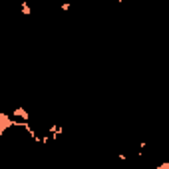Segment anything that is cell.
<instances>
[{"label": "cell", "mask_w": 169, "mask_h": 169, "mask_svg": "<svg viewBox=\"0 0 169 169\" xmlns=\"http://www.w3.org/2000/svg\"><path fill=\"white\" fill-rule=\"evenodd\" d=\"M20 8H22V14H26V16H30V14H32V8H30V4H28V2H22V4H20Z\"/></svg>", "instance_id": "1"}, {"label": "cell", "mask_w": 169, "mask_h": 169, "mask_svg": "<svg viewBox=\"0 0 169 169\" xmlns=\"http://www.w3.org/2000/svg\"><path fill=\"white\" fill-rule=\"evenodd\" d=\"M60 8H62V10H70V8H72V4H70V2H66V4H62Z\"/></svg>", "instance_id": "2"}]
</instances>
